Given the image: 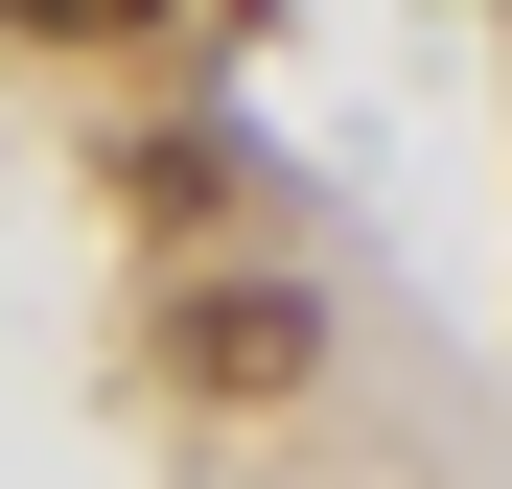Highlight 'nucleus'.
<instances>
[{
    "label": "nucleus",
    "mask_w": 512,
    "mask_h": 489,
    "mask_svg": "<svg viewBox=\"0 0 512 489\" xmlns=\"http://www.w3.org/2000/svg\"><path fill=\"white\" fill-rule=\"evenodd\" d=\"M163 373H187V396H303L326 326H303V280H187V303H163Z\"/></svg>",
    "instance_id": "f257e3e1"
},
{
    "label": "nucleus",
    "mask_w": 512,
    "mask_h": 489,
    "mask_svg": "<svg viewBox=\"0 0 512 489\" xmlns=\"http://www.w3.org/2000/svg\"><path fill=\"white\" fill-rule=\"evenodd\" d=\"M0 24H47V47H140L163 0H0Z\"/></svg>",
    "instance_id": "f03ea898"
}]
</instances>
